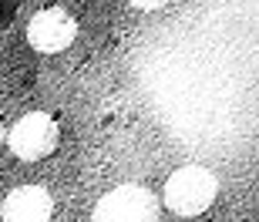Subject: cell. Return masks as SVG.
<instances>
[{
    "label": "cell",
    "mask_w": 259,
    "mask_h": 222,
    "mask_svg": "<svg viewBox=\"0 0 259 222\" xmlns=\"http://www.w3.org/2000/svg\"><path fill=\"white\" fill-rule=\"evenodd\" d=\"M77 37V20L61 7L37 10L27 24V44L40 54H61L74 44Z\"/></svg>",
    "instance_id": "277c9868"
},
{
    "label": "cell",
    "mask_w": 259,
    "mask_h": 222,
    "mask_svg": "<svg viewBox=\"0 0 259 222\" xmlns=\"http://www.w3.org/2000/svg\"><path fill=\"white\" fill-rule=\"evenodd\" d=\"M7 148L17 155L20 162H40L48 158L61 142V128L48 111H27L24 118L14 121V128L7 131Z\"/></svg>",
    "instance_id": "3957f363"
},
{
    "label": "cell",
    "mask_w": 259,
    "mask_h": 222,
    "mask_svg": "<svg viewBox=\"0 0 259 222\" xmlns=\"http://www.w3.org/2000/svg\"><path fill=\"white\" fill-rule=\"evenodd\" d=\"M51 215H54V199L44 185H20L0 202L4 222H51Z\"/></svg>",
    "instance_id": "5b68a950"
},
{
    "label": "cell",
    "mask_w": 259,
    "mask_h": 222,
    "mask_svg": "<svg viewBox=\"0 0 259 222\" xmlns=\"http://www.w3.org/2000/svg\"><path fill=\"white\" fill-rule=\"evenodd\" d=\"M4 138H7V128H4V121H0V145H4Z\"/></svg>",
    "instance_id": "52a82bcc"
},
{
    "label": "cell",
    "mask_w": 259,
    "mask_h": 222,
    "mask_svg": "<svg viewBox=\"0 0 259 222\" xmlns=\"http://www.w3.org/2000/svg\"><path fill=\"white\" fill-rule=\"evenodd\" d=\"M219 195V179L205 168V165H182L168 175V182L162 189V202L165 209H172L175 215H202L215 202Z\"/></svg>",
    "instance_id": "6da1fadb"
},
{
    "label": "cell",
    "mask_w": 259,
    "mask_h": 222,
    "mask_svg": "<svg viewBox=\"0 0 259 222\" xmlns=\"http://www.w3.org/2000/svg\"><path fill=\"white\" fill-rule=\"evenodd\" d=\"M132 7H138V10H162L168 0H128Z\"/></svg>",
    "instance_id": "8992f818"
},
{
    "label": "cell",
    "mask_w": 259,
    "mask_h": 222,
    "mask_svg": "<svg viewBox=\"0 0 259 222\" xmlns=\"http://www.w3.org/2000/svg\"><path fill=\"white\" fill-rule=\"evenodd\" d=\"M158 199L145 185H118L98 199L91 222H158Z\"/></svg>",
    "instance_id": "7a4b0ae2"
}]
</instances>
